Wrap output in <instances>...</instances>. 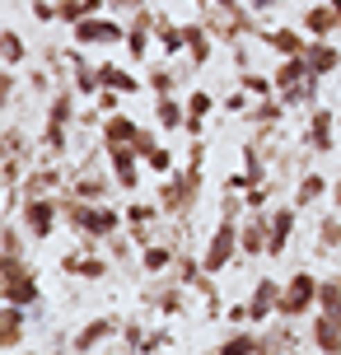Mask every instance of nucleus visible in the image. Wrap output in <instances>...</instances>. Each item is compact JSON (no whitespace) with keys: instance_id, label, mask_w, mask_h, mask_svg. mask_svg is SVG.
<instances>
[{"instance_id":"nucleus-1","label":"nucleus","mask_w":341,"mask_h":355,"mask_svg":"<svg viewBox=\"0 0 341 355\" xmlns=\"http://www.w3.org/2000/svg\"><path fill=\"white\" fill-rule=\"evenodd\" d=\"M42 285H37V271L24 257H0V300L19 304V309H33Z\"/></svg>"},{"instance_id":"nucleus-2","label":"nucleus","mask_w":341,"mask_h":355,"mask_svg":"<svg viewBox=\"0 0 341 355\" xmlns=\"http://www.w3.org/2000/svg\"><path fill=\"white\" fill-rule=\"evenodd\" d=\"M75 122H80V117H75L71 89L52 94V107H47V131H42V150H47L52 159H61V155H66V145H71V126H75Z\"/></svg>"},{"instance_id":"nucleus-3","label":"nucleus","mask_w":341,"mask_h":355,"mask_svg":"<svg viewBox=\"0 0 341 355\" xmlns=\"http://www.w3.org/2000/svg\"><path fill=\"white\" fill-rule=\"evenodd\" d=\"M197 192H201V168L187 164L182 173H168V182L159 187V211L168 215H187L197 206Z\"/></svg>"},{"instance_id":"nucleus-4","label":"nucleus","mask_w":341,"mask_h":355,"mask_svg":"<svg viewBox=\"0 0 341 355\" xmlns=\"http://www.w3.org/2000/svg\"><path fill=\"white\" fill-rule=\"evenodd\" d=\"M318 276H313V271H295V276H290L286 281V290H281V313H276V318H304L308 309H318Z\"/></svg>"},{"instance_id":"nucleus-5","label":"nucleus","mask_w":341,"mask_h":355,"mask_svg":"<svg viewBox=\"0 0 341 355\" xmlns=\"http://www.w3.org/2000/svg\"><path fill=\"white\" fill-rule=\"evenodd\" d=\"M234 252H238V220H220L216 234H211V243H206V252H201L206 276H220V271L234 262Z\"/></svg>"},{"instance_id":"nucleus-6","label":"nucleus","mask_w":341,"mask_h":355,"mask_svg":"<svg viewBox=\"0 0 341 355\" xmlns=\"http://www.w3.org/2000/svg\"><path fill=\"white\" fill-rule=\"evenodd\" d=\"M75 47H112V42H126V28L112 15H89L71 28Z\"/></svg>"},{"instance_id":"nucleus-7","label":"nucleus","mask_w":341,"mask_h":355,"mask_svg":"<svg viewBox=\"0 0 341 355\" xmlns=\"http://www.w3.org/2000/svg\"><path fill=\"white\" fill-rule=\"evenodd\" d=\"M19 215H24V230H28V239H52L56 215H61V201H56V196H24Z\"/></svg>"},{"instance_id":"nucleus-8","label":"nucleus","mask_w":341,"mask_h":355,"mask_svg":"<svg viewBox=\"0 0 341 355\" xmlns=\"http://www.w3.org/2000/svg\"><path fill=\"white\" fill-rule=\"evenodd\" d=\"M108 168H112V182L122 192L141 187V150L136 145H108Z\"/></svg>"},{"instance_id":"nucleus-9","label":"nucleus","mask_w":341,"mask_h":355,"mask_svg":"<svg viewBox=\"0 0 341 355\" xmlns=\"http://www.w3.org/2000/svg\"><path fill=\"white\" fill-rule=\"evenodd\" d=\"M66 196H85V201L108 196V168H103L98 159H85V168L71 173V182H66Z\"/></svg>"},{"instance_id":"nucleus-10","label":"nucleus","mask_w":341,"mask_h":355,"mask_svg":"<svg viewBox=\"0 0 341 355\" xmlns=\"http://www.w3.org/2000/svg\"><path fill=\"white\" fill-rule=\"evenodd\" d=\"M155 24H159V15H150V10H136L131 15V24H126V61L136 66V61H145V52H150V37H155Z\"/></svg>"},{"instance_id":"nucleus-11","label":"nucleus","mask_w":341,"mask_h":355,"mask_svg":"<svg viewBox=\"0 0 341 355\" xmlns=\"http://www.w3.org/2000/svg\"><path fill=\"white\" fill-rule=\"evenodd\" d=\"M281 290H286V285L271 281V276H262V281H257V290H252V300H248V313H252V322H257V327L281 313Z\"/></svg>"},{"instance_id":"nucleus-12","label":"nucleus","mask_w":341,"mask_h":355,"mask_svg":"<svg viewBox=\"0 0 341 355\" xmlns=\"http://www.w3.org/2000/svg\"><path fill=\"white\" fill-rule=\"evenodd\" d=\"M271 243V215L252 211L243 225H238V252H248V257H257V252H267Z\"/></svg>"},{"instance_id":"nucleus-13","label":"nucleus","mask_w":341,"mask_h":355,"mask_svg":"<svg viewBox=\"0 0 341 355\" xmlns=\"http://www.w3.org/2000/svg\"><path fill=\"white\" fill-rule=\"evenodd\" d=\"M117 327H122L117 318H94V322H85V327L75 332L71 351H75V355H89V351H98V346H103L108 337H117Z\"/></svg>"},{"instance_id":"nucleus-14","label":"nucleus","mask_w":341,"mask_h":355,"mask_svg":"<svg viewBox=\"0 0 341 355\" xmlns=\"http://www.w3.org/2000/svg\"><path fill=\"white\" fill-rule=\"evenodd\" d=\"M295 211L299 206H276L271 211V243H267V257H281L290 248V239H295Z\"/></svg>"},{"instance_id":"nucleus-15","label":"nucleus","mask_w":341,"mask_h":355,"mask_svg":"<svg viewBox=\"0 0 341 355\" xmlns=\"http://www.w3.org/2000/svg\"><path fill=\"white\" fill-rule=\"evenodd\" d=\"M257 37H262L271 52L281 56V61H286V56H304V52H308V37L295 33V28H262Z\"/></svg>"},{"instance_id":"nucleus-16","label":"nucleus","mask_w":341,"mask_h":355,"mask_svg":"<svg viewBox=\"0 0 341 355\" xmlns=\"http://www.w3.org/2000/svg\"><path fill=\"white\" fill-rule=\"evenodd\" d=\"M182 37H187V61L192 66H206L216 56V33L206 24H182Z\"/></svg>"},{"instance_id":"nucleus-17","label":"nucleus","mask_w":341,"mask_h":355,"mask_svg":"<svg viewBox=\"0 0 341 355\" xmlns=\"http://www.w3.org/2000/svg\"><path fill=\"white\" fill-rule=\"evenodd\" d=\"M308 145H313L318 155H332V150H337V117H332L327 107H318V112L308 117Z\"/></svg>"},{"instance_id":"nucleus-18","label":"nucleus","mask_w":341,"mask_h":355,"mask_svg":"<svg viewBox=\"0 0 341 355\" xmlns=\"http://www.w3.org/2000/svg\"><path fill=\"white\" fill-rule=\"evenodd\" d=\"M304 61H308V71H313L318 80H323V75H332V71L341 66V52L332 47V37H308V52H304Z\"/></svg>"},{"instance_id":"nucleus-19","label":"nucleus","mask_w":341,"mask_h":355,"mask_svg":"<svg viewBox=\"0 0 341 355\" xmlns=\"http://www.w3.org/2000/svg\"><path fill=\"white\" fill-rule=\"evenodd\" d=\"M145 126L136 122V117H126V112H112V117H103V145H136L141 141Z\"/></svg>"},{"instance_id":"nucleus-20","label":"nucleus","mask_w":341,"mask_h":355,"mask_svg":"<svg viewBox=\"0 0 341 355\" xmlns=\"http://www.w3.org/2000/svg\"><path fill=\"white\" fill-rule=\"evenodd\" d=\"M211 107H216V98H211L206 89H192V94H187V126H182V131H187V136H201Z\"/></svg>"},{"instance_id":"nucleus-21","label":"nucleus","mask_w":341,"mask_h":355,"mask_svg":"<svg viewBox=\"0 0 341 355\" xmlns=\"http://www.w3.org/2000/svg\"><path fill=\"white\" fill-rule=\"evenodd\" d=\"M61 271H66V276H80V281H103V276H108V262H103V257L66 252V257H61Z\"/></svg>"},{"instance_id":"nucleus-22","label":"nucleus","mask_w":341,"mask_h":355,"mask_svg":"<svg viewBox=\"0 0 341 355\" xmlns=\"http://www.w3.org/2000/svg\"><path fill=\"white\" fill-rule=\"evenodd\" d=\"M304 28L313 37H332L341 28V15L332 10V5H313V10H304Z\"/></svg>"},{"instance_id":"nucleus-23","label":"nucleus","mask_w":341,"mask_h":355,"mask_svg":"<svg viewBox=\"0 0 341 355\" xmlns=\"http://www.w3.org/2000/svg\"><path fill=\"white\" fill-rule=\"evenodd\" d=\"M19 341H24V309H19V304H5V309H0V346L15 351Z\"/></svg>"},{"instance_id":"nucleus-24","label":"nucleus","mask_w":341,"mask_h":355,"mask_svg":"<svg viewBox=\"0 0 341 355\" xmlns=\"http://www.w3.org/2000/svg\"><path fill=\"white\" fill-rule=\"evenodd\" d=\"M155 122H159L164 131H182V126H187V103H178L173 94H164L159 103H155Z\"/></svg>"},{"instance_id":"nucleus-25","label":"nucleus","mask_w":341,"mask_h":355,"mask_svg":"<svg viewBox=\"0 0 341 355\" xmlns=\"http://www.w3.org/2000/svg\"><path fill=\"white\" fill-rule=\"evenodd\" d=\"M313 346H318L323 355H341V327L327 318V313L313 318Z\"/></svg>"},{"instance_id":"nucleus-26","label":"nucleus","mask_w":341,"mask_h":355,"mask_svg":"<svg viewBox=\"0 0 341 355\" xmlns=\"http://www.w3.org/2000/svg\"><path fill=\"white\" fill-rule=\"evenodd\" d=\"M257 351H262V332H248V327L216 346V355H257Z\"/></svg>"},{"instance_id":"nucleus-27","label":"nucleus","mask_w":341,"mask_h":355,"mask_svg":"<svg viewBox=\"0 0 341 355\" xmlns=\"http://www.w3.org/2000/svg\"><path fill=\"white\" fill-rule=\"evenodd\" d=\"M318 313H327V318L341 327V276H327V281L318 285Z\"/></svg>"},{"instance_id":"nucleus-28","label":"nucleus","mask_w":341,"mask_h":355,"mask_svg":"<svg viewBox=\"0 0 341 355\" xmlns=\"http://www.w3.org/2000/svg\"><path fill=\"white\" fill-rule=\"evenodd\" d=\"M66 178H61V168H37V173H28V182H24V196H52L56 187H61Z\"/></svg>"},{"instance_id":"nucleus-29","label":"nucleus","mask_w":341,"mask_h":355,"mask_svg":"<svg viewBox=\"0 0 341 355\" xmlns=\"http://www.w3.org/2000/svg\"><path fill=\"white\" fill-rule=\"evenodd\" d=\"M98 80H103V89H117V94H136V89H145L131 71L112 66V61H108V66H98Z\"/></svg>"},{"instance_id":"nucleus-30","label":"nucleus","mask_w":341,"mask_h":355,"mask_svg":"<svg viewBox=\"0 0 341 355\" xmlns=\"http://www.w3.org/2000/svg\"><path fill=\"white\" fill-rule=\"evenodd\" d=\"M155 37H159V47H164L168 56L187 52V37H182V28L173 24V19H164V15H159V24H155Z\"/></svg>"},{"instance_id":"nucleus-31","label":"nucleus","mask_w":341,"mask_h":355,"mask_svg":"<svg viewBox=\"0 0 341 355\" xmlns=\"http://www.w3.org/2000/svg\"><path fill=\"white\" fill-rule=\"evenodd\" d=\"M71 66H75V89L98 98V94H103V80H98V71H94V66H85V56H80V52H71Z\"/></svg>"},{"instance_id":"nucleus-32","label":"nucleus","mask_w":341,"mask_h":355,"mask_svg":"<svg viewBox=\"0 0 341 355\" xmlns=\"http://www.w3.org/2000/svg\"><path fill=\"white\" fill-rule=\"evenodd\" d=\"M327 196V178L323 173H304L299 178V187H295V206H313V201H323Z\"/></svg>"},{"instance_id":"nucleus-33","label":"nucleus","mask_w":341,"mask_h":355,"mask_svg":"<svg viewBox=\"0 0 341 355\" xmlns=\"http://www.w3.org/2000/svg\"><path fill=\"white\" fill-rule=\"evenodd\" d=\"M182 290L187 285H164V290H150V304H159V313H182Z\"/></svg>"},{"instance_id":"nucleus-34","label":"nucleus","mask_w":341,"mask_h":355,"mask_svg":"<svg viewBox=\"0 0 341 355\" xmlns=\"http://www.w3.org/2000/svg\"><path fill=\"white\" fill-rule=\"evenodd\" d=\"M238 89L252 94V98H271L276 94V80H267V75H257V71H243L238 75Z\"/></svg>"},{"instance_id":"nucleus-35","label":"nucleus","mask_w":341,"mask_h":355,"mask_svg":"<svg viewBox=\"0 0 341 355\" xmlns=\"http://www.w3.org/2000/svg\"><path fill=\"white\" fill-rule=\"evenodd\" d=\"M281 112H286V103H271V98H262V103H252V107H248V122H257V126H276V122H281Z\"/></svg>"},{"instance_id":"nucleus-36","label":"nucleus","mask_w":341,"mask_h":355,"mask_svg":"<svg viewBox=\"0 0 341 355\" xmlns=\"http://www.w3.org/2000/svg\"><path fill=\"white\" fill-rule=\"evenodd\" d=\"M173 262H178V257H173V248H155V243H150V248L141 252V266L150 271V276H159L164 266H173Z\"/></svg>"},{"instance_id":"nucleus-37","label":"nucleus","mask_w":341,"mask_h":355,"mask_svg":"<svg viewBox=\"0 0 341 355\" xmlns=\"http://www.w3.org/2000/svg\"><path fill=\"white\" fill-rule=\"evenodd\" d=\"M173 159H178V155H173V150H168V145H155V150H150V155H145V168H150V173H173Z\"/></svg>"},{"instance_id":"nucleus-38","label":"nucleus","mask_w":341,"mask_h":355,"mask_svg":"<svg viewBox=\"0 0 341 355\" xmlns=\"http://www.w3.org/2000/svg\"><path fill=\"white\" fill-rule=\"evenodd\" d=\"M56 15H61V24H80V19H89V0H56Z\"/></svg>"},{"instance_id":"nucleus-39","label":"nucleus","mask_w":341,"mask_h":355,"mask_svg":"<svg viewBox=\"0 0 341 355\" xmlns=\"http://www.w3.org/2000/svg\"><path fill=\"white\" fill-rule=\"evenodd\" d=\"M0 52H5V66H19V61L28 56V47H24V37H19L15 28H5V47H0Z\"/></svg>"},{"instance_id":"nucleus-40","label":"nucleus","mask_w":341,"mask_h":355,"mask_svg":"<svg viewBox=\"0 0 341 355\" xmlns=\"http://www.w3.org/2000/svg\"><path fill=\"white\" fill-rule=\"evenodd\" d=\"M318 243H323V248H341V220H337V215H323V225H318Z\"/></svg>"},{"instance_id":"nucleus-41","label":"nucleus","mask_w":341,"mask_h":355,"mask_svg":"<svg viewBox=\"0 0 341 355\" xmlns=\"http://www.w3.org/2000/svg\"><path fill=\"white\" fill-rule=\"evenodd\" d=\"M0 257H24V230L5 225V239H0Z\"/></svg>"},{"instance_id":"nucleus-42","label":"nucleus","mask_w":341,"mask_h":355,"mask_svg":"<svg viewBox=\"0 0 341 355\" xmlns=\"http://www.w3.org/2000/svg\"><path fill=\"white\" fill-rule=\"evenodd\" d=\"M178 85H182V80L173 71H150V89H155L159 98H164V94H178Z\"/></svg>"},{"instance_id":"nucleus-43","label":"nucleus","mask_w":341,"mask_h":355,"mask_svg":"<svg viewBox=\"0 0 341 355\" xmlns=\"http://www.w3.org/2000/svg\"><path fill=\"white\" fill-rule=\"evenodd\" d=\"M243 173H248L252 182L262 187V173H267V168H262V155H257V145H248V150H243Z\"/></svg>"},{"instance_id":"nucleus-44","label":"nucleus","mask_w":341,"mask_h":355,"mask_svg":"<svg viewBox=\"0 0 341 355\" xmlns=\"http://www.w3.org/2000/svg\"><path fill=\"white\" fill-rule=\"evenodd\" d=\"M98 112H103V117L122 112V94H117V89H103V94H98Z\"/></svg>"},{"instance_id":"nucleus-45","label":"nucleus","mask_w":341,"mask_h":355,"mask_svg":"<svg viewBox=\"0 0 341 355\" xmlns=\"http://www.w3.org/2000/svg\"><path fill=\"white\" fill-rule=\"evenodd\" d=\"M126 351L145 355V332H141V327H136V322H126Z\"/></svg>"},{"instance_id":"nucleus-46","label":"nucleus","mask_w":341,"mask_h":355,"mask_svg":"<svg viewBox=\"0 0 341 355\" xmlns=\"http://www.w3.org/2000/svg\"><path fill=\"white\" fill-rule=\"evenodd\" d=\"M0 173H5V192H10V187H15V182H19V173H24V164H19V159H10V155H5V168H0Z\"/></svg>"},{"instance_id":"nucleus-47","label":"nucleus","mask_w":341,"mask_h":355,"mask_svg":"<svg viewBox=\"0 0 341 355\" xmlns=\"http://www.w3.org/2000/svg\"><path fill=\"white\" fill-rule=\"evenodd\" d=\"M168 332H150V337H145V355H155V351H168Z\"/></svg>"},{"instance_id":"nucleus-48","label":"nucleus","mask_w":341,"mask_h":355,"mask_svg":"<svg viewBox=\"0 0 341 355\" xmlns=\"http://www.w3.org/2000/svg\"><path fill=\"white\" fill-rule=\"evenodd\" d=\"M33 19L52 24V19H61V15H56V5H52V0H33Z\"/></svg>"},{"instance_id":"nucleus-49","label":"nucleus","mask_w":341,"mask_h":355,"mask_svg":"<svg viewBox=\"0 0 341 355\" xmlns=\"http://www.w3.org/2000/svg\"><path fill=\"white\" fill-rule=\"evenodd\" d=\"M248 98H252V94H243V89H238V94H229V98H225V107H229V112H243V107H248Z\"/></svg>"},{"instance_id":"nucleus-50","label":"nucleus","mask_w":341,"mask_h":355,"mask_svg":"<svg viewBox=\"0 0 341 355\" xmlns=\"http://www.w3.org/2000/svg\"><path fill=\"white\" fill-rule=\"evenodd\" d=\"M238 206H248V201H238V196H225V215H220V220H238Z\"/></svg>"},{"instance_id":"nucleus-51","label":"nucleus","mask_w":341,"mask_h":355,"mask_svg":"<svg viewBox=\"0 0 341 355\" xmlns=\"http://www.w3.org/2000/svg\"><path fill=\"white\" fill-rule=\"evenodd\" d=\"M155 145H159V141H155V131H141V141H136V150H141V159L150 155V150H155Z\"/></svg>"},{"instance_id":"nucleus-52","label":"nucleus","mask_w":341,"mask_h":355,"mask_svg":"<svg viewBox=\"0 0 341 355\" xmlns=\"http://www.w3.org/2000/svg\"><path fill=\"white\" fill-rule=\"evenodd\" d=\"M108 10H131L136 15V10H145V0H108Z\"/></svg>"},{"instance_id":"nucleus-53","label":"nucleus","mask_w":341,"mask_h":355,"mask_svg":"<svg viewBox=\"0 0 341 355\" xmlns=\"http://www.w3.org/2000/svg\"><path fill=\"white\" fill-rule=\"evenodd\" d=\"M15 85H19L15 75H5V80H0V94H5V103H10V98H15Z\"/></svg>"},{"instance_id":"nucleus-54","label":"nucleus","mask_w":341,"mask_h":355,"mask_svg":"<svg viewBox=\"0 0 341 355\" xmlns=\"http://www.w3.org/2000/svg\"><path fill=\"white\" fill-rule=\"evenodd\" d=\"M332 206H337V215H341V178L332 182Z\"/></svg>"},{"instance_id":"nucleus-55","label":"nucleus","mask_w":341,"mask_h":355,"mask_svg":"<svg viewBox=\"0 0 341 355\" xmlns=\"http://www.w3.org/2000/svg\"><path fill=\"white\" fill-rule=\"evenodd\" d=\"M271 5H276V0H252V10H257V15H262V10H271Z\"/></svg>"},{"instance_id":"nucleus-56","label":"nucleus","mask_w":341,"mask_h":355,"mask_svg":"<svg viewBox=\"0 0 341 355\" xmlns=\"http://www.w3.org/2000/svg\"><path fill=\"white\" fill-rule=\"evenodd\" d=\"M206 5H243V0H206Z\"/></svg>"},{"instance_id":"nucleus-57","label":"nucleus","mask_w":341,"mask_h":355,"mask_svg":"<svg viewBox=\"0 0 341 355\" xmlns=\"http://www.w3.org/2000/svg\"><path fill=\"white\" fill-rule=\"evenodd\" d=\"M327 5H332V10H337V15H341V0H327Z\"/></svg>"},{"instance_id":"nucleus-58","label":"nucleus","mask_w":341,"mask_h":355,"mask_svg":"<svg viewBox=\"0 0 341 355\" xmlns=\"http://www.w3.org/2000/svg\"><path fill=\"white\" fill-rule=\"evenodd\" d=\"M56 355H71V351H56Z\"/></svg>"}]
</instances>
